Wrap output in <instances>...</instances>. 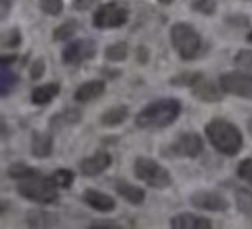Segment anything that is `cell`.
<instances>
[{
	"instance_id": "obj_1",
	"label": "cell",
	"mask_w": 252,
	"mask_h": 229,
	"mask_svg": "<svg viewBox=\"0 0 252 229\" xmlns=\"http://www.w3.org/2000/svg\"><path fill=\"white\" fill-rule=\"evenodd\" d=\"M182 112V104L176 98H158L137 112L134 122L135 127L147 131H158L168 128L176 122Z\"/></svg>"
},
{
	"instance_id": "obj_2",
	"label": "cell",
	"mask_w": 252,
	"mask_h": 229,
	"mask_svg": "<svg viewBox=\"0 0 252 229\" xmlns=\"http://www.w3.org/2000/svg\"><path fill=\"white\" fill-rule=\"evenodd\" d=\"M210 145L224 156H237L243 148V134L226 119H212L204 127Z\"/></svg>"
},
{
	"instance_id": "obj_3",
	"label": "cell",
	"mask_w": 252,
	"mask_h": 229,
	"mask_svg": "<svg viewBox=\"0 0 252 229\" xmlns=\"http://www.w3.org/2000/svg\"><path fill=\"white\" fill-rule=\"evenodd\" d=\"M58 187L52 176H44L37 173L32 178L19 181L16 192L28 201L36 204H53L58 199Z\"/></svg>"
},
{
	"instance_id": "obj_4",
	"label": "cell",
	"mask_w": 252,
	"mask_h": 229,
	"mask_svg": "<svg viewBox=\"0 0 252 229\" xmlns=\"http://www.w3.org/2000/svg\"><path fill=\"white\" fill-rule=\"evenodd\" d=\"M170 39L182 61H191L201 50L202 39L199 33L187 22L173 24L170 30Z\"/></svg>"
},
{
	"instance_id": "obj_5",
	"label": "cell",
	"mask_w": 252,
	"mask_h": 229,
	"mask_svg": "<svg viewBox=\"0 0 252 229\" xmlns=\"http://www.w3.org/2000/svg\"><path fill=\"white\" fill-rule=\"evenodd\" d=\"M134 175L142 183L158 190H165L173 186V176L170 171L153 158L139 156L135 159Z\"/></svg>"
},
{
	"instance_id": "obj_6",
	"label": "cell",
	"mask_w": 252,
	"mask_h": 229,
	"mask_svg": "<svg viewBox=\"0 0 252 229\" xmlns=\"http://www.w3.org/2000/svg\"><path fill=\"white\" fill-rule=\"evenodd\" d=\"M129 19V9L119 2L103 3L95 9L92 16V25L98 30H111V28L123 27Z\"/></svg>"
},
{
	"instance_id": "obj_7",
	"label": "cell",
	"mask_w": 252,
	"mask_h": 229,
	"mask_svg": "<svg viewBox=\"0 0 252 229\" xmlns=\"http://www.w3.org/2000/svg\"><path fill=\"white\" fill-rule=\"evenodd\" d=\"M204 151V140L198 132H179V134L170 142L167 151L163 155L170 158H187L195 159Z\"/></svg>"
},
{
	"instance_id": "obj_8",
	"label": "cell",
	"mask_w": 252,
	"mask_h": 229,
	"mask_svg": "<svg viewBox=\"0 0 252 229\" xmlns=\"http://www.w3.org/2000/svg\"><path fill=\"white\" fill-rule=\"evenodd\" d=\"M218 84L224 94L235 95L243 100H252V73L243 70L226 72L220 76Z\"/></svg>"
},
{
	"instance_id": "obj_9",
	"label": "cell",
	"mask_w": 252,
	"mask_h": 229,
	"mask_svg": "<svg viewBox=\"0 0 252 229\" xmlns=\"http://www.w3.org/2000/svg\"><path fill=\"white\" fill-rule=\"evenodd\" d=\"M96 55V44L92 39H76L69 42L61 53V60L65 65H80L84 61L92 60Z\"/></svg>"
},
{
	"instance_id": "obj_10",
	"label": "cell",
	"mask_w": 252,
	"mask_h": 229,
	"mask_svg": "<svg viewBox=\"0 0 252 229\" xmlns=\"http://www.w3.org/2000/svg\"><path fill=\"white\" fill-rule=\"evenodd\" d=\"M190 204L195 209L209 212H226L230 207V203L218 192L213 190H198L190 195Z\"/></svg>"
},
{
	"instance_id": "obj_11",
	"label": "cell",
	"mask_w": 252,
	"mask_h": 229,
	"mask_svg": "<svg viewBox=\"0 0 252 229\" xmlns=\"http://www.w3.org/2000/svg\"><path fill=\"white\" fill-rule=\"evenodd\" d=\"M111 164H112L111 153L106 150H98V151H95L92 156H87L80 162V171L83 173V176L94 178L108 170Z\"/></svg>"
},
{
	"instance_id": "obj_12",
	"label": "cell",
	"mask_w": 252,
	"mask_h": 229,
	"mask_svg": "<svg viewBox=\"0 0 252 229\" xmlns=\"http://www.w3.org/2000/svg\"><path fill=\"white\" fill-rule=\"evenodd\" d=\"M83 201L98 212H112L117 207V201L108 194L96 189H86L83 192Z\"/></svg>"
},
{
	"instance_id": "obj_13",
	"label": "cell",
	"mask_w": 252,
	"mask_h": 229,
	"mask_svg": "<svg viewBox=\"0 0 252 229\" xmlns=\"http://www.w3.org/2000/svg\"><path fill=\"white\" fill-rule=\"evenodd\" d=\"M222 94H224V91L221 89L220 84H215L206 78L199 80L191 88V95L202 103H218L222 100Z\"/></svg>"
},
{
	"instance_id": "obj_14",
	"label": "cell",
	"mask_w": 252,
	"mask_h": 229,
	"mask_svg": "<svg viewBox=\"0 0 252 229\" xmlns=\"http://www.w3.org/2000/svg\"><path fill=\"white\" fill-rule=\"evenodd\" d=\"M53 136L47 131H33L30 140V153L33 158L45 159L53 153Z\"/></svg>"
},
{
	"instance_id": "obj_15",
	"label": "cell",
	"mask_w": 252,
	"mask_h": 229,
	"mask_svg": "<svg viewBox=\"0 0 252 229\" xmlns=\"http://www.w3.org/2000/svg\"><path fill=\"white\" fill-rule=\"evenodd\" d=\"M170 226L173 229H210L212 220L196 214L182 212L174 215L170 220Z\"/></svg>"
},
{
	"instance_id": "obj_16",
	"label": "cell",
	"mask_w": 252,
	"mask_h": 229,
	"mask_svg": "<svg viewBox=\"0 0 252 229\" xmlns=\"http://www.w3.org/2000/svg\"><path fill=\"white\" fill-rule=\"evenodd\" d=\"M106 91V83L101 80H91L78 86V89L75 91L73 98L78 103H89L95 98L101 97Z\"/></svg>"
},
{
	"instance_id": "obj_17",
	"label": "cell",
	"mask_w": 252,
	"mask_h": 229,
	"mask_svg": "<svg viewBox=\"0 0 252 229\" xmlns=\"http://www.w3.org/2000/svg\"><path fill=\"white\" fill-rule=\"evenodd\" d=\"M115 192H117V195H120L125 201H128L132 206L143 204L145 196H147V194H145V190L142 187L134 186V184L128 183V181H125V179L115 181Z\"/></svg>"
},
{
	"instance_id": "obj_18",
	"label": "cell",
	"mask_w": 252,
	"mask_h": 229,
	"mask_svg": "<svg viewBox=\"0 0 252 229\" xmlns=\"http://www.w3.org/2000/svg\"><path fill=\"white\" fill-rule=\"evenodd\" d=\"M83 119V112L78 108H65L63 112H58L48 122V127L52 131H61L63 128L73 127L80 123Z\"/></svg>"
},
{
	"instance_id": "obj_19",
	"label": "cell",
	"mask_w": 252,
	"mask_h": 229,
	"mask_svg": "<svg viewBox=\"0 0 252 229\" xmlns=\"http://www.w3.org/2000/svg\"><path fill=\"white\" fill-rule=\"evenodd\" d=\"M25 222L30 228H53L60 225V217L45 209H30L25 215Z\"/></svg>"
},
{
	"instance_id": "obj_20",
	"label": "cell",
	"mask_w": 252,
	"mask_h": 229,
	"mask_svg": "<svg viewBox=\"0 0 252 229\" xmlns=\"http://www.w3.org/2000/svg\"><path fill=\"white\" fill-rule=\"evenodd\" d=\"M61 92V84L60 83H47L42 86H37L32 91L30 100L36 106H45V104L52 103L55 97H58Z\"/></svg>"
},
{
	"instance_id": "obj_21",
	"label": "cell",
	"mask_w": 252,
	"mask_h": 229,
	"mask_svg": "<svg viewBox=\"0 0 252 229\" xmlns=\"http://www.w3.org/2000/svg\"><path fill=\"white\" fill-rule=\"evenodd\" d=\"M129 116V108L126 104H117L106 109L100 116V125L103 128H115L126 122Z\"/></svg>"
},
{
	"instance_id": "obj_22",
	"label": "cell",
	"mask_w": 252,
	"mask_h": 229,
	"mask_svg": "<svg viewBox=\"0 0 252 229\" xmlns=\"http://www.w3.org/2000/svg\"><path fill=\"white\" fill-rule=\"evenodd\" d=\"M204 78L202 72H193V70H187V72H181L178 75L171 76L168 80V83L173 86V88H193L199 80Z\"/></svg>"
},
{
	"instance_id": "obj_23",
	"label": "cell",
	"mask_w": 252,
	"mask_h": 229,
	"mask_svg": "<svg viewBox=\"0 0 252 229\" xmlns=\"http://www.w3.org/2000/svg\"><path fill=\"white\" fill-rule=\"evenodd\" d=\"M19 83V76L16 72H13L8 65H2V72H0V95L2 98H6L13 89Z\"/></svg>"
},
{
	"instance_id": "obj_24",
	"label": "cell",
	"mask_w": 252,
	"mask_h": 229,
	"mask_svg": "<svg viewBox=\"0 0 252 229\" xmlns=\"http://www.w3.org/2000/svg\"><path fill=\"white\" fill-rule=\"evenodd\" d=\"M80 24L76 19H69V21L63 22L61 25H58L53 30V41L55 42H63V41H69L70 37L78 32Z\"/></svg>"
},
{
	"instance_id": "obj_25",
	"label": "cell",
	"mask_w": 252,
	"mask_h": 229,
	"mask_svg": "<svg viewBox=\"0 0 252 229\" xmlns=\"http://www.w3.org/2000/svg\"><path fill=\"white\" fill-rule=\"evenodd\" d=\"M128 53H129L128 44H126L125 41H119V42H114V44L106 47L104 58L111 63H122L128 58Z\"/></svg>"
},
{
	"instance_id": "obj_26",
	"label": "cell",
	"mask_w": 252,
	"mask_h": 229,
	"mask_svg": "<svg viewBox=\"0 0 252 229\" xmlns=\"http://www.w3.org/2000/svg\"><path fill=\"white\" fill-rule=\"evenodd\" d=\"M37 173H39V171H37L36 168L24 164V162H14V164H11V165L6 168L8 178L17 181V183H19V181L27 179V178H32V176H34Z\"/></svg>"
},
{
	"instance_id": "obj_27",
	"label": "cell",
	"mask_w": 252,
	"mask_h": 229,
	"mask_svg": "<svg viewBox=\"0 0 252 229\" xmlns=\"http://www.w3.org/2000/svg\"><path fill=\"white\" fill-rule=\"evenodd\" d=\"M52 178L60 189H70L75 181V173L69 168H58L53 171Z\"/></svg>"
},
{
	"instance_id": "obj_28",
	"label": "cell",
	"mask_w": 252,
	"mask_h": 229,
	"mask_svg": "<svg viewBox=\"0 0 252 229\" xmlns=\"http://www.w3.org/2000/svg\"><path fill=\"white\" fill-rule=\"evenodd\" d=\"M39 8L42 13L58 17L64 11V0H39Z\"/></svg>"
},
{
	"instance_id": "obj_29",
	"label": "cell",
	"mask_w": 252,
	"mask_h": 229,
	"mask_svg": "<svg viewBox=\"0 0 252 229\" xmlns=\"http://www.w3.org/2000/svg\"><path fill=\"white\" fill-rule=\"evenodd\" d=\"M237 206L243 214L252 215V192L246 189L237 190Z\"/></svg>"
},
{
	"instance_id": "obj_30",
	"label": "cell",
	"mask_w": 252,
	"mask_h": 229,
	"mask_svg": "<svg viewBox=\"0 0 252 229\" xmlns=\"http://www.w3.org/2000/svg\"><path fill=\"white\" fill-rule=\"evenodd\" d=\"M235 65L243 72L252 73V49H243L240 50L235 58H234Z\"/></svg>"
},
{
	"instance_id": "obj_31",
	"label": "cell",
	"mask_w": 252,
	"mask_h": 229,
	"mask_svg": "<svg viewBox=\"0 0 252 229\" xmlns=\"http://www.w3.org/2000/svg\"><path fill=\"white\" fill-rule=\"evenodd\" d=\"M22 44V32L19 28H11L2 36V47L3 49H16Z\"/></svg>"
},
{
	"instance_id": "obj_32",
	"label": "cell",
	"mask_w": 252,
	"mask_h": 229,
	"mask_svg": "<svg viewBox=\"0 0 252 229\" xmlns=\"http://www.w3.org/2000/svg\"><path fill=\"white\" fill-rule=\"evenodd\" d=\"M191 9L204 16H212L217 11V2L215 0H196V2H193Z\"/></svg>"
},
{
	"instance_id": "obj_33",
	"label": "cell",
	"mask_w": 252,
	"mask_h": 229,
	"mask_svg": "<svg viewBox=\"0 0 252 229\" xmlns=\"http://www.w3.org/2000/svg\"><path fill=\"white\" fill-rule=\"evenodd\" d=\"M237 175L241 181L252 186V158H246L240 162L237 167Z\"/></svg>"
},
{
	"instance_id": "obj_34",
	"label": "cell",
	"mask_w": 252,
	"mask_h": 229,
	"mask_svg": "<svg viewBox=\"0 0 252 229\" xmlns=\"http://www.w3.org/2000/svg\"><path fill=\"white\" fill-rule=\"evenodd\" d=\"M45 69H47V65H45V60L44 58H36L33 63H32V67H30V78L33 81H37V80H41L44 73H45Z\"/></svg>"
},
{
	"instance_id": "obj_35",
	"label": "cell",
	"mask_w": 252,
	"mask_h": 229,
	"mask_svg": "<svg viewBox=\"0 0 252 229\" xmlns=\"http://www.w3.org/2000/svg\"><path fill=\"white\" fill-rule=\"evenodd\" d=\"M91 228L92 229H120L122 225L115 220H103V218H100V220H94L91 223Z\"/></svg>"
},
{
	"instance_id": "obj_36",
	"label": "cell",
	"mask_w": 252,
	"mask_h": 229,
	"mask_svg": "<svg viewBox=\"0 0 252 229\" xmlns=\"http://www.w3.org/2000/svg\"><path fill=\"white\" fill-rule=\"evenodd\" d=\"M100 0H73V9L76 11H87L95 6V3H98Z\"/></svg>"
},
{
	"instance_id": "obj_37",
	"label": "cell",
	"mask_w": 252,
	"mask_h": 229,
	"mask_svg": "<svg viewBox=\"0 0 252 229\" xmlns=\"http://www.w3.org/2000/svg\"><path fill=\"white\" fill-rule=\"evenodd\" d=\"M148 58H150L148 50L145 49L143 45H140L139 49H137V60H139V63H140V64H147V63H148Z\"/></svg>"
},
{
	"instance_id": "obj_38",
	"label": "cell",
	"mask_w": 252,
	"mask_h": 229,
	"mask_svg": "<svg viewBox=\"0 0 252 229\" xmlns=\"http://www.w3.org/2000/svg\"><path fill=\"white\" fill-rule=\"evenodd\" d=\"M13 0H2V21L6 19V14H9V9H11Z\"/></svg>"
},
{
	"instance_id": "obj_39",
	"label": "cell",
	"mask_w": 252,
	"mask_h": 229,
	"mask_svg": "<svg viewBox=\"0 0 252 229\" xmlns=\"http://www.w3.org/2000/svg\"><path fill=\"white\" fill-rule=\"evenodd\" d=\"M17 60V55H2V58H0V64L2 65H9V64H13L16 63Z\"/></svg>"
},
{
	"instance_id": "obj_40",
	"label": "cell",
	"mask_w": 252,
	"mask_h": 229,
	"mask_svg": "<svg viewBox=\"0 0 252 229\" xmlns=\"http://www.w3.org/2000/svg\"><path fill=\"white\" fill-rule=\"evenodd\" d=\"M160 3H163V5H170V3H173L174 0H159Z\"/></svg>"
},
{
	"instance_id": "obj_41",
	"label": "cell",
	"mask_w": 252,
	"mask_h": 229,
	"mask_svg": "<svg viewBox=\"0 0 252 229\" xmlns=\"http://www.w3.org/2000/svg\"><path fill=\"white\" fill-rule=\"evenodd\" d=\"M248 130H249V132H251V134H252V119L248 122Z\"/></svg>"
},
{
	"instance_id": "obj_42",
	"label": "cell",
	"mask_w": 252,
	"mask_h": 229,
	"mask_svg": "<svg viewBox=\"0 0 252 229\" xmlns=\"http://www.w3.org/2000/svg\"><path fill=\"white\" fill-rule=\"evenodd\" d=\"M246 39H248L249 42H252V32H251V33L248 34V37H246Z\"/></svg>"
}]
</instances>
